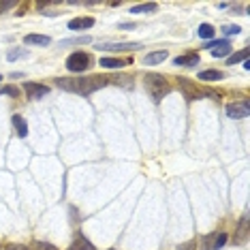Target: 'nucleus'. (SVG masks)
<instances>
[{
  "label": "nucleus",
  "mask_w": 250,
  "mask_h": 250,
  "mask_svg": "<svg viewBox=\"0 0 250 250\" xmlns=\"http://www.w3.org/2000/svg\"><path fill=\"white\" fill-rule=\"evenodd\" d=\"M178 250H197V242H195V240H188L186 244L178 246Z\"/></svg>",
  "instance_id": "nucleus-27"
},
{
  "label": "nucleus",
  "mask_w": 250,
  "mask_h": 250,
  "mask_svg": "<svg viewBox=\"0 0 250 250\" xmlns=\"http://www.w3.org/2000/svg\"><path fill=\"white\" fill-rule=\"evenodd\" d=\"M220 30H223V35H225V37H235V35H240V32H242V28L231 24V26H223Z\"/></svg>",
  "instance_id": "nucleus-24"
},
{
  "label": "nucleus",
  "mask_w": 250,
  "mask_h": 250,
  "mask_svg": "<svg viewBox=\"0 0 250 250\" xmlns=\"http://www.w3.org/2000/svg\"><path fill=\"white\" fill-rule=\"evenodd\" d=\"M30 248L32 250H58L54 246V244H47V242H39V240H35L30 244Z\"/></svg>",
  "instance_id": "nucleus-23"
},
{
  "label": "nucleus",
  "mask_w": 250,
  "mask_h": 250,
  "mask_svg": "<svg viewBox=\"0 0 250 250\" xmlns=\"http://www.w3.org/2000/svg\"><path fill=\"white\" fill-rule=\"evenodd\" d=\"M9 7H13V2H0V13H2V11H7Z\"/></svg>",
  "instance_id": "nucleus-29"
},
{
  "label": "nucleus",
  "mask_w": 250,
  "mask_h": 250,
  "mask_svg": "<svg viewBox=\"0 0 250 250\" xmlns=\"http://www.w3.org/2000/svg\"><path fill=\"white\" fill-rule=\"evenodd\" d=\"M227 233H214V235H208V237H203V242H206V248L203 250H218V248H223L225 244H227Z\"/></svg>",
  "instance_id": "nucleus-9"
},
{
  "label": "nucleus",
  "mask_w": 250,
  "mask_h": 250,
  "mask_svg": "<svg viewBox=\"0 0 250 250\" xmlns=\"http://www.w3.org/2000/svg\"><path fill=\"white\" fill-rule=\"evenodd\" d=\"M56 83H58L60 88L69 90V92H75V94H92L94 90H101V88H105L107 83H111V77H107V75H92V77H79V79L58 77Z\"/></svg>",
  "instance_id": "nucleus-1"
},
{
  "label": "nucleus",
  "mask_w": 250,
  "mask_h": 250,
  "mask_svg": "<svg viewBox=\"0 0 250 250\" xmlns=\"http://www.w3.org/2000/svg\"><path fill=\"white\" fill-rule=\"evenodd\" d=\"M24 43L26 45H49V37H45V35H26Z\"/></svg>",
  "instance_id": "nucleus-17"
},
{
  "label": "nucleus",
  "mask_w": 250,
  "mask_h": 250,
  "mask_svg": "<svg viewBox=\"0 0 250 250\" xmlns=\"http://www.w3.org/2000/svg\"><path fill=\"white\" fill-rule=\"evenodd\" d=\"M2 250H28L26 246H21V244H7Z\"/></svg>",
  "instance_id": "nucleus-28"
},
{
  "label": "nucleus",
  "mask_w": 250,
  "mask_h": 250,
  "mask_svg": "<svg viewBox=\"0 0 250 250\" xmlns=\"http://www.w3.org/2000/svg\"><path fill=\"white\" fill-rule=\"evenodd\" d=\"M206 49H209V54H212V58H225V56H229V54L233 52L231 43L227 41V39H220V41L206 43Z\"/></svg>",
  "instance_id": "nucleus-7"
},
{
  "label": "nucleus",
  "mask_w": 250,
  "mask_h": 250,
  "mask_svg": "<svg viewBox=\"0 0 250 250\" xmlns=\"http://www.w3.org/2000/svg\"><path fill=\"white\" fill-rule=\"evenodd\" d=\"M223 77H225L223 71H201L199 73L201 82H218V79H223Z\"/></svg>",
  "instance_id": "nucleus-16"
},
{
  "label": "nucleus",
  "mask_w": 250,
  "mask_h": 250,
  "mask_svg": "<svg viewBox=\"0 0 250 250\" xmlns=\"http://www.w3.org/2000/svg\"><path fill=\"white\" fill-rule=\"evenodd\" d=\"M94 26L92 18H75L69 21V30H88V28Z\"/></svg>",
  "instance_id": "nucleus-13"
},
{
  "label": "nucleus",
  "mask_w": 250,
  "mask_h": 250,
  "mask_svg": "<svg viewBox=\"0 0 250 250\" xmlns=\"http://www.w3.org/2000/svg\"><path fill=\"white\" fill-rule=\"evenodd\" d=\"M163 60H167V49H158V52H150L144 58V64L147 66H154V64H161Z\"/></svg>",
  "instance_id": "nucleus-12"
},
{
  "label": "nucleus",
  "mask_w": 250,
  "mask_h": 250,
  "mask_svg": "<svg viewBox=\"0 0 250 250\" xmlns=\"http://www.w3.org/2000/svg\"><path fill=\"white\" fill-rule=\"evenodd\" d=\"M99 64L101 66H105V69H122V66H126V64H130V60H120V58H101L99 60Z\"/></svg>",
  "instance_id": "nucleus-14"
},
{
  "label": "nucleus",
  "mask_w": 250,
  "mask_h": 250,
  "mask_svg": "<svg viewBox=\"0 0 250 250\" xmlns=\"http://www.w3.org/2000/svg\"><path fill=\"white\" fill-rule=\"evenodd\" d=\"M248 56H250L248 49H242V52H235L233 56H229V58H227V64L233 66V64H237V62H242V60H248Z\"/></svg>",
  "instance_id": "nucleus-21"
},
{
  "label": "nucleus",
  "mask_w": 250,
  "mask_h": 250,
  "mask_svg": "<svg viewBox=\"0 0 250 250\" xmlns=\"http://www.w3.org/2000/svg\"><path fill=\"white\" fill-rule=\"evenodd\" d=\"M175 82L180 83V90H182V94H184V99H186V101H197V99H201V96H203V90H201V88H197L195 83L190 82V79L178 77Z\"/></svg>",
  "instance_id": "nucleus-4"
},
{
  "label": "nucleus",
  "mask_w": 250,
  "mask_h": 250,
  "mask_svg": "<svg viewBox=\"0 0 250 250\" xmlns=\"http://www.w3.org/2000/svg\"><path fill=\"white\" fill-rule=\"evenodd\" d=\"M0 94H9V96H13V99H15V96L20 94V90L15 86H7V88H0Z\"/></svg>",
  "instance_id": "nucleus-26"
},
{
  "label": "nucleus",
  "mask_w": 250,
  "mask_h": 250,
  "mask_svg": "<svg viewBox=\"0 0 250 250\" xmlns=\"http://www.w3.org/2000/svg\"><path fill=\"white\" fill-rule=\"evenodd\" d=\"M13 126H15V130H18L20 137H26L28 135V124L21 116H13Z\"/></svg>",
  "instance_id": "nucleus-18"
},
{
  "label": "nucleus",
  "mask_w": 250,
  "mask_h": 250,
  "mask_svg": "<svg viewBox=\"0 0 250 250\" xmlns=\"http://www.w3.org/2000/svg\"><path fill=\"white\" fill-rule=\"evenodd\" d=\"M197 35L201 39H212L216 35V28L212 24H201L199 26V30H197Z\"/></svg>",
  "instance_id": "nucleus-22"
},
{
  "label": "nucleus",
  "mask_w": 250,
  "mask_h": 250,
  "mask_svg": "<svg viewBox=\"0 0 250 250\" xmlns=\"http://www.w3.org/2000/svg\"><path fill=\"white\" fill-rule=\"evenodd\" d=\"M92 39L88 35L86 37H75V39H66V41H62V45H82V43H90Z\"/></svg>",
  "instance_id": "nucleus-25"
},
{
  "label": "nucleus",
  "mask_w": 250,
  "mask_h": 250,
  "mask_svg": "<svg viewBox=\"0 0 250 250\" xmlns=\"http://www.w3.org/2000/svg\"><path fill=\"white\" fill-rule=\"evenodd\" d=\"M199 60H201V58H199V54L192 52V54L178 56V58L173 60V64H175V66H197V64H199Z\"/></svg>",
  "instance_id": "nucleus-11"
},
{
  "label": "nucleus",
  "mask_w": 250,
  "mask_h": 250,
  "mask_svg": "<svg viewBox=\"0 0 250 250\" xmlns=\"http://www.w3.org/2000/svg\"><path fill=\"white\" fill-rule=\"evenodd\" d=\"M0 82H2V75H0Z\"/></svg>",
  "instance_id": "nucleus-31"
},
{
  "label": "nucleus",
  "mask_w": 250,
  "mask_h": 250,
  "mask_svg": "<svg viewBox=\"0 0 250 250\" xmlns=\"http://www.w3.org/2000/svg\"><path fill=\"white\" fill-rule=\"evenodd\" d=\"M158 4L156 2H147V4H137V7L130 9V13L137 15V13H152V11H156Z\"/></svg>",
  "instance_id": "nucleus-20"
},
{
  "label": "nucleus",
  "mask_w": 250,
  "mask_h": 250,
  "mask_svg": "<svg viewBox=\"0 0 250 250\" xmlns=\"http://www.w3.org/2000/svg\"><path fill=\"white\" fill-rule=\"evenodd\" d=\"M122 30H128V28H135V24H120Z\"/></svg>",
  "instance_id": "nucleus-30"
},
{
  "label": "nucleus",
  "mask_w": 250,
  "mask_h": 250,
  "mask_svg": "<svg viewBox=\"0 0 250 250\" xmlns=\"http://www.w3.org/2000/svg\"><path fill=\"white\" fill-rule=\"evenodd\" d=\"M24 90H26V94L30 96L32 101L43 99V96L49 92L47 86H43V83H35V82H26V83H24Z\"/></svg>",
  "instance_id": "nucleus-8"
},
{
  "label": "nucleus",
  "mask_w": 250,
  "mask_h": 250,
  "mask_svg": "<svg viewBox=\"0 0 250 250\" xmlns=\"http://www.w3.org/2000/svg\"><path fill=\"white\" fill-rule=\"evenodd\" d=\"M28 56H30V52H28V49L15 47V49H11V52L7 54V60H9V62H15V60H20V58H28Z\"/></svg>",
  "instance_id": "nucleus-19"
},
{
  "label": "nucleus",
  "mask_w": 250,
  "mask_h": 250,
  "mask_svg": "<svg viewBox=\"0 0 250 250\" xmlns=\"http://www.w3.org/2000/svg\"><path fill=\"white\" fill-rule=\"evenodd\" d=\"M92 64V58L86 54V52H73L69 58H66V69L71 73H83L90 69Z\"/></svg>",
  "instance_id": "nucleus-3"
},
{
  "label": "nucleus",
  "mask_w": 250,
  "mask_h": 250,
  "mask_svg": "<svg viewBox=\"0 0 250 250\" xmlns=\"http://www.w3.org/2000/svg\"><path fill=\"white\" fill-rule=\"evenodd\" d=\"M235 237H237V244H244L246 242V237H248V218L244 216V218L240 220V227H237V233H235Z\"/></svg>",
  "instance_id": "nucleus-15"
},
{
  "label": "nucleus",
  "mask_w": 250,
  "mask_h": 250,
  "mask_svg": "<svg viewBox=\"0 0 250 250\" xmlns=\"http://www.w3.org/2000/svg\"><path fill=\"white\" fill-rule=\"evenodd\" d=\"M227 116L231 120H242V118L250 116V103L248 101H235V103L227 105Z\"/></svg>",
  "instance_id": "nucleus-5"
},
{
  "label": "nucleus",
  "mask_w": 250,
  "mask_h": 250,
  "mask_svg": "<svg viewBox=\"0 0 250 250\" xmlns=\"http://www.w3.org/2000/svg\"><path fill=\"white\" fill-rule=\"evenodd\" d=\"M69 250H94V244L90 242L86 235H82V233H77V235L73 237V244L69 246Z\"/></svg>",
  "instance_id": "nucleus-10"
},
{
  "label": "nucleus",
  "mask_w": 250,
  "mask_h": 250,
  "mask_svg": "<svg viewBox=\"0 0 250 250\" xmlns=\"http://www.w3.org/2000/svg\"><path fill=\"white\" fill-rule=\"evenodd\" d=\"M146 88H147V92H150L154 103H161L165 96L171 92V86H169L167 77H163L161 73H147L146 75Z\"/></svg>",
  "instance_id": "nucleus-2"
},
{
  "label": "nucleus",
  "mask_w": 250,
  "mask_h": 250,
  "mask_svg": "<svg viewBox=\"0 0 250 250\" xmlns=\"http://www.w3.org/2000/svg\"><path fill=\"white\" fill-rule=\"evenodd\" d=\"M96 49H103V52H135V49H141V43H96Z\"/></svg>",
  "instance_id": "nucleus-6"
}]
</instances>
